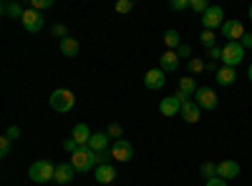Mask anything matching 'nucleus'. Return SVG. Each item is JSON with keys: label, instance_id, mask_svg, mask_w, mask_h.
Wrapping results in <instances>:
<instances>
[{"label": "nucleus", "instance_id": "obj_43", "mask_svg": "<svg viewBox=\"0 0 252 186\" xmlns=\"http://www.w3.org/2000/svg\"><path fill=\"white\" fill-rule=\"evenodd\" d=\"M247 18L252 20V3H250V8H247Z\"/></svg>", "mask_w": 252, "mask_h": 186}, {"label": "nucleus", "instance_id": "obj_24", "mask_svg": "<svg viewBox=\"0 0 252 186\" xmlns=\"http://www.w3.org/2000/svg\"><path fill=\"white\" fill-rule=\"evenodd\" d=\"M23 13L26 10L20 8L18 3H3V15H8V18H18L20 20V18H23Z\"/></svg>", "mask_w": 252, "mask_h": 186}, {"label": "nucleus", "instance_id": "obj_39", "mask_svg": "<svg viewBox=\"0 0 252 186\" xmlns=\"http://www.w3.org/2000/svg\"><path fill=\"white\" fill-rule=\"evenodd\" d=\"M174 96H177V101L182 103V106H184V103H189V101H192V96H189V93H182V91H177Z\"/></svg>", "mask_w": 252, "mask_h": 186}, {"label": "nucleus", "instance_id": "obj_9", "mask_svg": "<svg viewBox=\"0 0 252 186\" xmlns=\"http://www.w3.org/2000/svg\"><path fill=\"white\" fill-rule=\"evenodd\" d=\"M220 30H222V35L227 38V43H229V40H237V43H240L242 35L247 33L245 26H242V20H224V26H222Z\"/></svg>", "mask_w": 252, "mask_h": 186}, {"label": "nucleus", "instance_id": "obj_29", "mask_svg": "<svg viewBox=\"0 0 252 186\" xmlns=\"http://www.w3.org/2000/svg\"><path fill=\"white\" fill-rule=\"evenodd\" d=\"M106 133H109V138H116V141H119V138L124 136V129L119 126V123H109V129H106Z\"/></svg>", "mask_w": 252, "mask_h": 186}, {"label": "nucleus", "instance_id": "obj_32", "mask_svg": "<svg viewBox=\"0 0 252 186\" xmlns=\"http://www.w3.org/2000/svg\"><path fill=\"white\" fill-rule=\"evenodd\" d=\"M10 143H13V141H10V138H5V136L0 138V156H3V159L10 154Z\"/></svg>", "mask_w": 252, "mask_h": 186}, {"label": "nucleus", "instance_id": "obj_19", "mask_svg": "<svg viewBox=\"0 0 252 186\" xmlns=\"http://www.w3.org/2000/svg\"><path fill=\"white\" fill-rule=\"evenodd\" d=\"M235 80H237V71L235 68H227V66H220V71H217V83L220 86H232L235 83Z\"/></svg>", "mask_w": 252, "mask_h": 186}, {"label": "nucleus", "instance_id": "obj_33", "mask_svg": "<svg viewBox=\"0 0 252 186\" xmlns=\"http://www.w3.org/2000/svg\"><path fill=\"white\" fill-rule=\"evenodd\" d=\"M131 8H134L131 0H119V3H116V13H129Z\"/></svg>", "mask_w": 252, "mask_h": 186}, {"label": "nucleus", "instance_id": "obj_15", "mask_svg": "<svg viewBox=\"0 0 252 186\" xmlns=\"http://www.w3.org/2000/svg\"><path fill=\"white\" fill-rule=\"evenodd\" d=\"M109 143H111V138H109V133L106 131H98V133H94L91 136V141H89V149L91 151H109Z\"/></svg>", "mask_w": 252, "mask_h": 186}, {"label": "nucleus", "instance_id": "obj_8", "mask_svg": "<svg viewBox=\"0 0 252 186\" xmlns=\"http://www.w3.org/2000/svg\"><path fill=\"white\" fill-rule=\"evenodd\" d=\"M20 23H23V28L28 33H38V30H43V15H40L38 10H33V8H28L23 13V18H20Z\"/></svg>", "mask_w": 252, "mask_h": 186}, {"label": "nucleus", "instance_id": "obj_7", "mask_svg": "<svg viewBox=\"0 0 252 186\" xmlns=\"http://www.w3.org/2000/svg\"><path fill=\"white\" fill-rule=\"evenodd\" d=\"M111 159H114V161H121V163L131 161V159H134V146H131L129 141H124V138L114 141V143H111Z\"/></svg>", "mask_w": 252, "mask_h": 186}, {"label": "nucleus", "instance_id": "obj_13", "mask_svg": "<svg viewBox=\"0 0 252 186\" xmlns=\"http://www.w3.org/2000/svg\"><path fill=\"white\" fill-rule=\"evenodd\" d=\"M73 176H76V169L71 166V161L56 163V184L66 186V184H71V181H73Z\"/></svg>", "mask_w": 252, "mask_h": 186}, {"label": "nucleus", "instance_id": "obj_28", "mask_svg": "<svg viewBox=\"0 0 252 186\" xmlns=\"http://www.w3.org/2000/svg\"><path fill=\"white\" fill-rule=\"evenodd\" d=\"M51 33H53V38H61V40H63V38H68V28L63 26V23H56V26L51 28Z\"/></svg>", "mask_w": 252, "mask_h": 186}, {"label": "nucleus", "instance_id": "obj_1", "mask_svg": "<svg viewBox=\"0 0 252 186\" xmlns=\"http://www.w3.org/2000/svg\"><path fill=\"white\" fill-rule=\"evenodd\" d=\"M71 166L78 171V174H86L91 169H96V151H91L89 146H78L76 154H71Z\"/></svg>", "mask_w": 252, "mask_h": 186}, {"label": "nucleus", "instance_id": "obj_40", "mask_svg": "<svg viewBox=\"0 0 252 186\" xmlns=\"http://www.w3.org/2000/svg\"><path fill=\"white\" fill-rule=\"evenodd\" d=\"M204 186H227V181H224V179H220V176H215V179H209Z\"/></svg>", "mask_w": 252, "mask_h": 186}, {"label": "nucleus", "instance_id": "obj_12", "mask_svg": "<svg viewBox=\"0 0 252 186\" xmlns=\"http://www.w3.org/2000/svg\"><path fill=\"white\" fill-rule=\"evenodd\" d=\"M159 113L166 116V118H172V116L182 113V103L177 101V96H166V98H161V101H159Z\"/></svg>", "mask_w": 252, "mask_h": 186}, {"label": "nucleus", "instance_id": "obj_35", "mask_svg": "<svg viewBox=\"0 0 252 186\" xmlns=\"http://www.w3.org/2000/svg\"><path fill=\"white\" fill-rule=\"evenodd\" d=\"M109 156H111V149L109 151H98L96 154V163H98V166H101V163H109Z\"/></svg>", "mask_w": 252, "mask_h": 186}, {"label": "nucleus", "instance_id": "obj_34", "mask_svg": "<svg viewBox=\"0 0 252 186\" xmlns=\"http://www.w3.org/2000/svg\"><path fill=\"white\" fill-rule=\"evenodd\" d=\"M207 55H209V58H212L215 63H217V60H222V48H220V46H215V48H209V51H207Z\"/></svg>", "mask_w": 252, "mask_h": 186}, {"label": "nucleus", "instance_id": "obj_2", "mask_svg": "<svg viewBox=\"0 0 252 186\" xmlns=\"http://www.w3.org/2000/svg\"><path fill=\"white\" fill-rule=\"evenodd\" d=\"M28 179L35 181V184H48V181L56 179V166L51 161H35L28 169Z\"/></svg>", "mask_w": 252, "mask_h": 186}, {"label": "nucleus", "instance_id": "obj_20", "mask_svg": "<svg viewBox=\"0 0 252 186\" xmlns=\"http://www.w3.org/2000/svg\"><path fill=\"white\" fill-rule=\"evenodd\" d=\"M58 46H61V53L66 55V58H73V55H78V48H81V46H78V40H76L73 35L63 38V40H61Z\"/></svg>", "mask_w": 252, "mask_h": 186}, {"label": "nucleus", "instance_id": "obj_41", "mask_svg": "<svg viewBox=\"0 0 252 186\" xmlns=\"http://www.w3.org/2000/svg\"><path fill=\"white\" fill-rule=\"evenodd\" d=\"M204 71H207V73H215V76H217V71H220V66L215 63V60H209V63L204 66Z\"/></svg>", "mask_w": 252, "mask_h": 186}, {"label": "nucleus", "instance_id": "obj_22", "mask_svg": "<svg viewBox=\"0 0 252 186\" xmlns=\"http://www.w3.org/2000/svg\"><path fill=\"white\" fill-rule=\"evenodd\" d=\"M164 43H166V48H169V51H177L182 46V35L174 28H169V30L164 33Z\"/></svg>", "mask_w": 252, "mask_h": 186}, {"label": "nucleus", "instance_id": "obj_16", "mask_svg": "<svg viewBox=\"0 0 252 186\" xmlns=\"http://www.w3.org/2000/svg\"><path fill=\"white\" fill-rule=\"evenodd\" d=\"M96 181L103 184V186L116 181V169L111 166V163H101V166H96Z\"/></svg>", "mask_w": 252, "mask_h": 186}, {"label": "nucleus", "instance_id": "obj_37", "mask_svg": "<svg viewBox=\"0 0 252 186\" xmlns=\"http://www.w3.org/2000/svg\"><path fill=\"white\" fill-rule=\"evenodd\" d=\"M177 55H179V58H189V55H192V48H189V46H184V43H182V46L177 48Z\"/></svg>", "mask_w": 252, "mask_h": 186}, {"label": "nucleus", "instance_id": "obj_3", "mask_svg": "<svg viewBox=\"0 0 252 186\" xmlns=\"http://www.w3.org/2000/svg\"><path fill=\"white\" fill-rule=\"evenodd\" d=\"M73 106H76V96H73L68 88H56V91L51 93V108H53V111L68 113Z\"/></svg>", "mask_w": 252, "mask_h": 186}, {"label": "nucleus", "instance_id": "obj_17", "mask_svg": "<svg viewBox=\"0 0 252 186\" xmlns=\"http://www.w3.org/2000/svg\"><path fill=\"white\" fill-rule=\"evenodd\" d=\"M179 55H177V51H166L164 55H161V60H159V68L164 71V73H169V71H177L179 68Z\"/></svg>", "mask_w": 252, "mask_h": 186}, {"label": "nucleus", "instance_id": "obj_42", "mask_svg": "<svg viewBox=\"0 0 252 186\" xmlns=\"http://www.w3.org/2000/svg\"><path fill=\"white\" fill-rule=\"evenodd\" d=\"M247 78H250V80H252V63H250V66H247Z\"/></svg>", "mask_w": 252, "mask_h": 186}, {"label": "nucleus", "instance_id": "obj_23", "mask_svg": "<svg viewBox=\"0 0 252 186\" xmlns=\"http://www.w3.org/2000/svg\"><path fill=\"white\" fill-rule=\"evenodd\" d=\"M199 43H202L207 51H209V48H215V46H217V33H215V30H202Z\"/></svg>", "mask_w": 252, "mask_h": 186}, {"label": "nucleus", "instance_id": "obj_10", "mask_svg": "<svg viewBox=\"0 0 252 186\" xmlns=\"http://www.w3.org/2000/svg\"><path fill=\"white\" fill-rule=\"evenodd\" d=\"M166 83V73L161 68H152V71H146L144 76V86L149 88V91H161Z\"/></svg>", "mask_w": 252, "mask_h": 186}, {"label": "nucleus", "instance_id": "obj_14", "mask_svg": "<svg viewBox=\"0 0 252 186\" xmlns=\"http://www.w3.org/2000/svg\"><path fill=\"white\" fill-rule=\"evenodd\" d=\"M91 129L86 126V123H76L73 126V133H71V138L78 143V146H89V141H91Z\"/></svg>", "mask_w": 252, "mask_h": 186}, {"label": "nucleus", "instance_id": "obj_11", "mask_svg": "<svg viewBox=\"0 0 252 186\" xmlns=\"http://www.w3.org/2000/svg\"><path fill=\"white\" fill-rule=\"evenodd\" d=\"M217 176H220V179H224V181L237 179V176H240V163H237V161H232V159L220 161V163H217Z\"/></svg>", "mask_w": 252, "mask_h": 186}, {"label": "nucleus", "instance_id": "obj_31", "mask_svg": "<svg viewBox=\"0 0 252 186\" xmlns=\"http://www.w3.org/2000/svg\"><path fill=\"white\" fill-rule=\"evenodd\" d=\"M53 3L51 0H31V8L33 10H46V8H51Z\"/></svg>", "mask_w": 252, "mask_h": 186}, {"label": "nucleus", "instance_id": "obj_25", "mask_svg": "<svg viewBox=\"0 0 252 186\" xmlns=\"http://www.w3.org/2000/svg\"><path fill=\"white\" fill-rule=\"evenodd\" d=\"M199 174L209 181V179H215L217 176V163H212V161H204L202 166H199Z\"/></svg>", "mask_w": 252, "mask_h": 186}, {"label": "nucleus", "instance_id": "obj_26", "mask_svg": "<svg viewBox=\"0 0 252 186\" xmlns=\"http://www.w3.org/2000/svg\"><path fill=\"white\" fill-rule=\"evenodd\" d=\"M189 10H194V13L204 15V13L209 10V3H207V0H192V3H189Z\"/></svg>", "mask_w": 252, "mask_h": 186}, {"label": "nucleus", "instance_id": "obj_5", "mask_svg": "<svg viewBox=\"0 0 252 186\" xmlns=\"http://www.w3.org/2000/svg\"><path fill=\"white\" fill-rule=\"evenodd\" d=\"M194 103H197L202 111H215L217 103H220V98H217V93L209 88V86H199L197 93H194Z\"/></svg>", "mask_w": 252, "mask_h": 186}, {"label": "nucleus", "instance_id": "obj_38", "mask_svg": "<svg viewBox=\"0 0 252 186\" xmlns=\"http://www.w3.org/2000/svg\"><path fill=\"white\" fill-rule=\"evenodd\" d=\"M240 46L247 51V48H252V33H245L242 35V40H240Z\"/></svg>", "mask_w": 252, "mask_h": 186}, {"label": "nucleus", "instance_id": "obj_18", "mask_svg": "<svg viewBox=\"0 0 252 186\" xmlns=\"http://www.w3.org/2000/svg\"><path fill=\"white\" fill-rule=\"evenodd\" d=\"M199 116H202V108L197 106L194 101H189V103H184V106H182V118H184L187 123H197Z\"/></svg>", "mask_w": 252, "mask_h": 186}, {"label": "nucleus", "instance_id": "obj_4", "mask_svg": "<svg viewBox=\"0 0 252 186\" xmlns=\"http://www.w3.org/2000/svg\"><path fill=\"white\" fill-rule=\"evenodd\" d=\"M242 60H245V48L237 43V40H229V43H224V48H222V66L237 68Z\"/></svg>", "mask_w": 252, "mask_h": 186}, {"label": "nucleus", "instance_id": "obj_36", "mask_svg": "<svg viewBox=\"0 0 252 186\" xmlns=\"http://www.w3.org/2000/svg\"><path fill=\"white\" fill-rule=\"evenodd\" d=\"M5 138H10V141L20 138V129H18V126H8V131H5Z\"/></svg>", "mask_w": 252, "mask_h": 186}, {"label": "nucleus", "instance_id": "obj_21", "mask_svg": "<svg viewBox=\"0 0 252 186\" xmlns=\"http://www.w3.org/2000/svg\"><path fill=\"white\" fill-rule=\"evenodd\" d=\"M197 80L192 78V76H184V78H179L177 80V91H182V93H189V96H194L197 93Z\"/></svg>", "mask_w": 252, "mask_h": 186}, {"label": "nucleus", "instance_id": "obj_30", "mask_svg": "<svg viewBox=\"0 0 252 186\" xmlns=\"http://www.w3.org/2000/svg\"><path fill=\"white\" fill-rule=\"evenodd\" d=\"M189 3H192V0H172L169 8L177 10V13H182V10H189Z\"/></svg>", "mask_w": 252, "mask_h": 186}, {"label": "nucleus", "instance_id": "obj_6", "mask_svg": "<svg viewBox=\"0 0 252 186\" xmlns=\"http://www.w3.org/2000/svg\"><path fill=\"white\" fill-rule=\"evenodd\" d=\"M202 26L204 30H217L224 26V10L220 5H209V10L202 15Z\"/></svg>", "mask_w": 252, "mask_h": 186}, {"label": "nucleus", "instance_id": "obj_27", "mask_svg": "<svg viewBox=\"0 0 252 186\" xmlns=\"http://www.w3.org/2000/svg\"><path fill=\"white\" fill-rule=\"evenodd\" d=\"M204 60H199V58H189V63H187V68H189V73H202L204 71Z\"/></svg>", "mask_w": 252, "mask_h": 186}]
</instances>
